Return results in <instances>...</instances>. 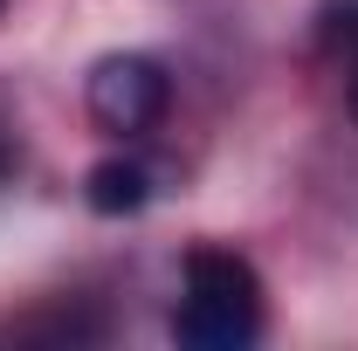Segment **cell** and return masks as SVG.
Instances as JSON below:
<instances>
[{
	"instance_id": "obj_1",
	"label": "cell",
	"mask_w": 358,
	"mask_h": 351,
	"mask_svg": "<svg viewBox=\"0 0 358 351\" xmlns=\"http://www.w3.org/2000/svg\"><path fill=\"white\" fill-rule=\"evenodd\" d=\"M173 331L193 351H248L262 338V275L248 255L221 241H200L186 255V296H179Z\"/></svg>"
},
{
	"instance_id": "obj_2",
	"label": "cell",
	"mask_w": 358,
	"mask_h": 351,
	"mask_svg": "<svg viewBox=\"0 0 358 351\" xmlns=\"http://www.w3.org/2000/svg\"><path fill=\"white\" fill-rule=\"evenodd\" d=\"M83 103H90V117H96L103 131L138 138V131H152V124L166 117L173 76H166L159 55H103V62L90 69V83H83Z\"/></svg>"
},
{
	"instance_id": "obj_3",
	"label": "cell",
	"mask_w": 358,
	"mask_h": 351,
	"mask_svg": "<svg viewBox=\"0 0 358 351\" xmlns=\"http://www.w3.org/2000/svg\"><path fill=\"white\" fill-rule=\"evenodd\" d=\"M83 200H90V214H103V220L145 214V200H152V173H145L138 159H96L90 179H83Z\"/></svg>"
},
{
	"instance_id": "obj_4",
	"label": "cell",
	"mask_w": 358,
	"mask_h": 351,
	"mask_svg": "<svg viewBox=\"0 0 358 351\" xmlns=\"http://www.w3.org/2000/svg\"><path fill=\"white\" fill-rule=\"evenodd\" d=\"M331 48H345V62H352V117H358V7H331Z\"/></svg>"
},
{
	"instance_id": "obj_5",
	"label": "cell",
	"mask_w": 358,
	"mask_h": 351,
	"mask_svg": "<svg viewBox=\"0 0 358 351\" xmlns=\"http://www.w3.org/2000/svg\"><path fill=\"white\" fill-rule=\"evenodd\" d=\"M7 166H14V145H7V131H0V173H7Z\"/></svg>"
},
{
	"instance_id": "obj_6",
	"label": "cell",
	"mask_w": 358,
	"mask_h": 351,
	"mask_svg": "<svg viewBox=\"0 0 358 351\" xmlns=\"http://www.w3.org/2000/svg\"><path fill=\"white\" fill-rule=\"evenodd\" d=\"M0 7H7V0H0Z\"/></svg>"
}]
</instances>
